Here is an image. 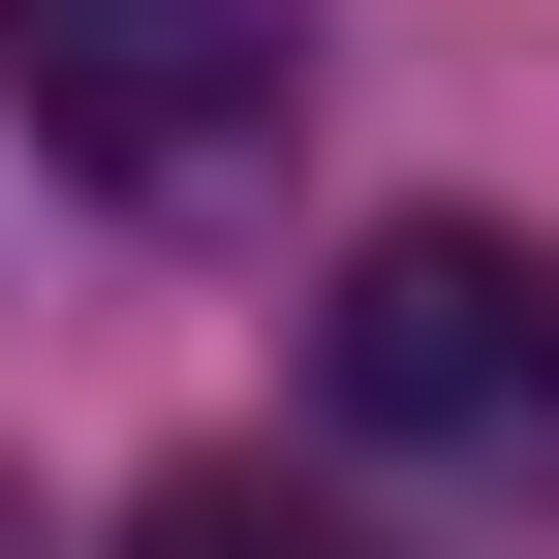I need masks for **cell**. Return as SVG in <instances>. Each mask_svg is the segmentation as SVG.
<instances>
[{
    "label": "cell",
    "instance_id": "cell-1",
    "mask_svg": "<svg viewBox=\"0 0 559 559\" xmlns=\"http://www.w3.org/2000/svg\"><path fill=\"white\" fill-rule=\"evenodd\" d=\"M311 404H342L373 466L528 498V466H559V249H528V218H373L342 311H311Z\"/></svg>",
    "mask_w": 559,
    "mask_h": 559
},
{
    "label": "cell",
    "instance_id": "cell-2",
    "mask_svg": "<svg viewBox=\"0 0 559 559\" xmlns=\"http://www.w3.org/2000/svg\"><path fill=\"white\" fill-rule=\"evenodd\" d=\"M0 94H32L62 187L218 218V187H280V124H311V0H0Z\"/></svg>",
    "mask_w": 559,
    "mask_h": 559
},
{
    "label": "cell",
    "instance_id": "cell-3",
    "mask_svg": "<svg viewBox=\"0 0 559 559\" xmlns=\"http://www.w3.org/2000/svg\"><path fill=\"white\" fill-rule=\"evenodd\" d=\"M124 559H373L311 498V466H156V498H124Z\"/></svg>",
    "mask_w": 559,
    "mask_h": 559
},
{
    "label": "cell",
    "instance_id": "cell-4",
    "mask_svg": "<svg viewBox=\"0 0 559 559\" xmlns=\"http://www.w3.org/2000/svg\"><path fill=\"white\" fill-rule=\"evenodd\" d=\"M0 559H32V498H0Z\"/></svg>",
    "mask_w": 559,
    "mask_h": 559
}]
</instances>
